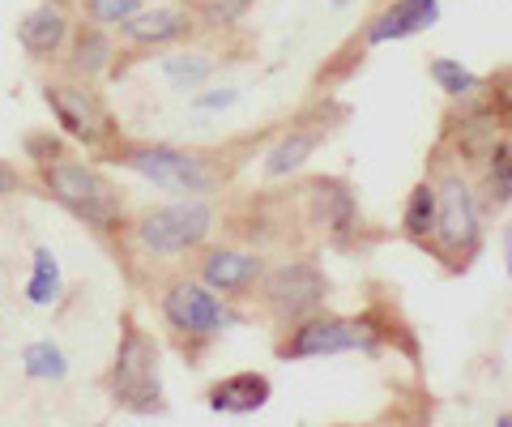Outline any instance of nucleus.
Instances as JSON below:
<instances>
[{"label": "nucleus", "instance_id": "2eb2a0df", "mask_svg": "<svg viewBox=\"0 0 512 427\" xmlns=\"http://www.w3.org/2000/svg\"><path fill=\"white\" fill-rule=\"evenodd\" d=\"M69 35H73L69 13H64L60 5H39L18 22V43L26 47L30 60H52L56 52H64Z\"/></svg>", "mask_w": 512, "mask_h": 427}, {"label": "nucleus", "instance_id": "4be33fe9", "mask_svg": "<svg viewBox=\"0 0 512 427\" xmlns=\"http://www.w3.org/2000/svg\"><path fill=\"white\" fill-rule=\"evenodd\" d=\"M427 73H431V82H436L448 99H470V94H478V90H487V82L478 77L474 69H466L461 60H453V56H436L427 65Z\"/></svg>", "mask_w": 512, "mask_h": 427}, {"label": "nucleus", "instance_id": "20e7f679", "mask_svg": "<svg viewBox=\"0 0 512 427\" xmlns=\"http://www.w3.org/2000/svg\"><path fill=\"white\" fill-rule=\"evenodd\" d=\"M43 188L73 218H82L90 231L111 235V231L124 227V197L99 167L73 163V158H56V163H43Z\"/></svg>", "mask_w": 512, "mask_h": 427}, {"label": "nucleus", "instance_id": "dca6fc26", "mask_svg": "<svg viewBox=\"0 0 512 427\" xmlns=\"http://www.w3.org/2000/svg\"><path fill=\"white\" fill-rule=\"evenodd\" d=\"M329 129H308V124H291V133H282L274 146L265 150V163H261V176L265 180H291L295 171L308 167V158L316 154V146L325 141Z\"/></svg>", "mask_w": 512, "mask_h": 427}, {"label": "nucleus", "instance_id": "cd10ccee", "mask_svg": "<svg viewBox=\"0 0 512 427\" xmlns=\"http://www.w3.org/2000/svg\"><path fill=\"white\" fill-rule=\"evenodd\" d=\"M18 188H22V171L13 167V163H5V158H0V197L18 193Z\"/></svg>", "mask_w": 512, "mask_h": 427}, {"label": "nucleus", "instance_id": "9b49d317", "mask_svg": "<svg viewBox=\"0 0 512 427\" xmlns=\"http://www.w3.org/2000/svg\"><path fill=\"white\" fill-rule=\"evenodd\" d=\"M269 261L261 248H244V244H222V248H205L201 257V282L222 299H244L256 295V282L265 278Z\"/></svg>", "mask_w": 512, "mask_h": 427}, {"label": "nucleus", "instance_id": "423d86ee", "mask_svg": "<svg viewBox=\"0 0 512 427\" xmlns=\"http://www.w3.org/2000/svg\"><path fill=\"white\" fill-rule=\"evenodd\" d=\"M329 291H333V282L312 257H291V261L269 265L265 278L256 282V299H261L265 316L278 329L320 312L325 308V299H329Z\"/></svg>", "mask_w": 512, "mask_h": 427}, {"label": "nucleus", "instance_id": "b1692460", "mask_svg": "<svg viewBox=\"0 0 512 427\" xmlns=\"http://www.w3.org/2000/svg\"><path fill=\"white\" fill-rule=\"evenodd\" d=\"M256 0H192V13L201 18V26L210 30H235L248 18V9Z\"/></svg>", "mask_w": 512, "mask_h": 427}, {"label": "nucleus", "instance_id": "6ab92c4d", "mask_svg": "<svg viewBox=\"0 0 512 427\" xmlns=\"http://www.w3.org/2000/svg\"><path fill=\"white\" fill-rule=\"evenodd\" d=\"M431 231H436V184L419 180L410 188V197L402 205V235L414 248H427L431 244Z\"/></svg>", "mask_w": 512, "mask_h": 427}, {"label": "nucleus", "instance_id": "7ed1b4c3", "mask_svg": "<svg viewBox=\"0 0 512 427\" xmlns=\"http://www.w3.org/2000/svg\"><path fill=\"white\" fill-rule=\"evenodd\" d=\"M107 393L111 402L128 415H163V355H158V342L141 329L133 316H124L120 329V346L116 359H111L107 372Z\"/></svg>", "mask_w": 512, "mask_h": 427}, {"label": "nucleus", "instance_id": "f257e3e1", "mask_svg": "<svg viewBox=\"0 0 512 427\" xmlns=\"http://www.w3.org/2000/svg\"><path fill=\"white\" fill-rule=\"evenodd\" d=\"M431 184H436V231H431L427 248L448 274H466L483 252L487 205L478 197L474 176L457 163H440Z\"/></svg>", "mask_w": 512, "mask_h": 427}, {"label": "nucleus", "instance_id": "5701e85b", "mask_svg": "<svg viewBox=\"0 0 512 427\" xmlns=\"http://www.w3.org/2000/svg\"><path fill=\"white\" fill-rule=\"evenodd\" d=\"M22 372L30 376V381L52 385V381H64V376H69V359H64V351L52 338H39L22 351Z\"/></svg>", "mask_w": 512, "mask_h": 427}, {"label": "nucleus", "instance_id": "ddd939ff", "mask_svg": "<svg viewBox=\"0 0 512 427\" xmlns=\"http://www.w3.org/2000/svg\"><path fill=\"white\" fill-rule=\"evenodd\" d=\"M120 39L133 47H167V43H184L197 30V13L175 9V5H141L133 18H124Z\"/></svg>", "mask_w": 512, "mask_h": 427}, {"label": "nucleus", "instance_id": "c85d7f7f", "mask_svg": "<svg viewBox=\"0 0 512 427\" xmlns=\"http://www.w3.org/2000/svg\"><path fill=\"white\" fill-rule=\"evenodd\" d=\"M504 270H508V278H512V223H508V231H504Z\"/></svg>", "mask_w": 512, "mask_h": 427}, {"label": "nucleus", "instance_id": "7c9ffc66", "mask_svg": "<svg viewBox=\"0 0 512 427\" xmlns=\"http://www.w3.org/2000/svg\"><path fill=\"white\" fill-rule=\"evenodd\" d=\"M333 5H338V9H346V5H355V0H333Z\"/></svg>", "mask_w": 512, "mask_h": 427}, {"label": "nucleus", "instance_id": "a878e982", "mask_svg": "<svg viewBox=\"0 0 512 427\" xmlns=\"http://www.w3.org/2000/svg\"><path fill=\"white\" fill-rule=\"evenodd\" d=\"M26 154L43 167V163H56V158L69 154V146H64V137H52V133H30V137H26Z\"/></svg>", "mask_w": 512, "mask_h": 427}, {"label": "nucleus", "instance_id": "412c9836", "mask_svg": "<svg viewBox=\"0 0 512 427\" xmlns=\"http://www.w3.org/2000/svg\"><path fill=\"white\" fill-rule=\"evenodd\" d=\"M158 69H163V77H167L171 90H201V86L218 73V56H205V52H175V56H167Z\"/></svg>", "mask_w": 512, "mask_h": 427}, {"label": "nucleus", "instance_id": "aec40b11", "mask_svg": "<svg viewBox=\"0 0 512 427\" xmlns=\"http://www.w3.org/2000/svg\"><path fill=\"white\" fill-rule=\"evenodd\" d=\"M60 291H64V278H60L56 252L35 248V257H30V278H26V304L52 308V304H60Z\"/></svg>", "mask_w": 512, "mask_h": 427}, {"label": "nucleus", "instance_id": "f8f14e48", "mask_svg": "<svg viewBox=\"0 0 512 427\" xmlns=\"http://www.w3.org/2000/svg\"><path fill=\"white\" fill-rule=\"evenodd\" d=\"M440 22V0H384L363 26V47H384L410 35H423Z\"/></svg>", "mask_w": 512, "mask_h": 427}, {"label": "nucleus", "instance_id": "9d476101", "mask_svg": "<svg viewBox=\"0 0 512 427\" xmlns=\"http://www.w3.org/2000/svg\"><path fill=\"white\" fill-rule=\"evenodd\" d=\"M299 214L303 223L316 227L325 240H346L359 227V201L350 193V184L338 176H316L299 188Z\"/></svg>", "mask_w": 512, "mask_h": 427}, {"label": "nucleus", "instance_id": "39448f33", "mask_svg": "<svg viewBox=\"0 0 512 427\" xmlns=\"http://www.w3.org/2000/svg\"><path fill=\"white\" fill-rule=\"evenodd\" d=\"M214 223L218 214L205 197H175L137 218L133 240L146 257H184V252H201L210 244Z\"/></svg>", "mask_w": 512, "mask_h": 427}, {"label": "nucleus", "instance_id": "393cba45", "mask_svg": "<svg viewBox=\"0 0 512 427\" xmlns=\"http://www.w3.org/2000/svg\"><path fill=\"white\" fill-rule=\"evenodd\" d=\"M141 5H146V0H82V18H86L90 26L116 30L124 18H133Z\"/></svg>", "mask_w": 512, "mask_h": 427}, {"label": "nucleus", "instance_id": "a211bd4d", "mask_svg": "<svg viewBox=\"0 0 512 427\" xmlns=\"http://www.w3.org/2000/svg\"><path fill=\"white\" fill-rule=\"evenodd\" d=\"M111 60H116V39L107 35L103 26H82L69 35V73L73 77H86L94 82L103 69H111Z\"/></svg>", "mask_w": 512, "mask_h": 427}, {"label": "nucleus", "instance_id": "4468645a", "mask_svg": "<svg viewBox=\"0 0 512 427\" xmlns=\"http://www.w3.org/2000/svg\"><path fill=\"white\" fill-rule=\"evenodd\" d=\"M269 398H274V381L265 372H231L205 393V402L218 415H256L261 406H269Z\"/></svg>", "mask_w": 512, "mask_h": 427}, {"label": "nucleus", "instance_id": "6e6552de", "mask_svg": "<svg viewBox=\"0 0 512 427\" xmlns=\"http://www.w3.org/2000/svg\"><path fill=\"white\" fill-rule=\"evenodd\" d=\"M43 99H47V107H52V116L60 120V129L69 133L77 146H86V150L116 146V120H111V112L99 103V94H94L90 86L47 82Z\"/></svg>", "mask_w": 512, "mask_h": 427}, {"label": "nucleus", "instance_id": "1a4fd4ad", "mask_svg": "<svg viewBox=\"0 0 512 427\" xmlns=\"http://www.w3.org/2000/svg\"><path fill=\"white\" fill-rule=\"evenodd\" d=\"M359 325L355 316H333V312H312L303 321L286 325L278 338V359L299 363V359H329V355H346L359 351Z\"/></svg>", "mask_w": 512, "mask_h": 427}, {"label": "nucleus", "instance_id": "c756f323", "mask_svg": "<svg viewBox=\"0 0 512 427\" xmlns=\"http://www.w3.org/2000/svg\"><path fill=\"white\" fill-rule=\"evenodd\" d=\"M504 90H512V65L504 69Z\"/></svg>", "mask_w": 512, "mask_h": 427}, {"label": "nucleus", "instance_id": "0eeeda50", "mask_svg": "<svg viewBox=\"0 0 512 427\" xmlns=\"http://www.w3.org/2000/svg\"><path fill=\"white\" fill-rule=\"evenodd\" d=\"M158 308H163L167 329L180 342H188V346L214 342L218 334H227V329L239 321V312L231 308V299H222L218 291H210L201 278H175V282H167Z\"/></svg>", "mask_w": 512, "mask_h": 427}, {"label": "nucleus", "instance_id": "f03ea898", "mask_svg": "<svg viewBox=\"0 0 512 427\" xmlns=\"http://www.w3.org/2000/svg\"><path fill=\"white\" fill-rule=\"evenodd\" d=\"M107 158L171 197H214L227 184V171L218 158L201 150L163 146V141H116Z\"/></svg>", "mask_w": 512, "mask_h": 427}, {"label": "nucleus", "instance_id": "bb28decb", "mask_svg": "<svg viewBox=\"0 0 512 427\" xmlns=\"http://www.w3.org/2000/svg\"><path fill=\"white\" fill-rule=\"evenodd\" d=\"M239 103V86H214V90H197L192 107L197 112H227V107Z\"/></svg>", "mask_w": 512, "mask_h": 427}, {"label": "nucleus", "instance_id": "f3484780", "mask_svg": "<svg viewBox=\"0 0 512 427\" xmlns=\"http://www.w3.org/2000/svg\"><path fill=\"white\" fill-rule=\"evenodd\" d=\"M474 184H478V197H483L487 214L508 210L512 205V137H500L483 158H478Z\"/></svg>", "mask_w": 512, "mask_h": 427}]
</instances>
